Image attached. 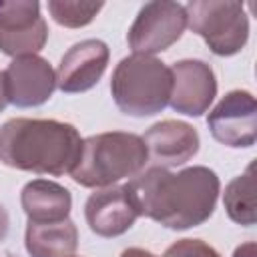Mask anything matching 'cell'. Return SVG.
<instances>
[{"label": "cell", "mask_w": 257, "mask_h": 257, "mask_svg": "<svg viewBox=\"0 0 257 257\" xmlns=\"http://www.w3.org/2000/svg\"><path fill=\"white\" fill-rule=\"evenodd\" d=\"M124 187L139 217H147L173 231H185L211 219L221 181L205 165H193L177 173L149 167Z\"/></svg>", "instance_id": "cell-1"}, {"label": "cell", "mask_w": 257, "mask_h": 257, "mask_svg": "<svg viewBox=\"0 0 257 257\" xmlns=\"http://www.w3.org/2000/svg\"><path fill=\"white\" fill-rule=\"evenodd\" d=\"M82 141L70 122L10 118L0 126V161L18 171L60 177L78 163Z\"/></svg>", "instance_id": "cell-2"}, {"label": "cell", "mask_w": 257, "mask_h": 257, "mask_svg": "<svg viewBox=\"0 0 257 257\" xmlns=\"http://www.w3.org/2000/svg\"><path fill=\"white\" fill-rule=\"evenodd\" d=\"M149 163L143 137L126 131H108L86 137L70 177L80 187L104 189L133 179Z\"/></svg>", "instance_id": "cell-3"}, {"label": "cell", "mask_w": 257, "mask_h": 257, "mask_svg": "<svg viewBox=\"0 0 257 257\" xmlns=\"http://www.w3.org/2000/svg\"><path fill=\"white\" fill-rule=\"evenodd\" d=\"M171 88V66L147 54L124 56L110 78V92L118 110L139 118L163 112L169 104Z\"/></svg>", "instance_id": "cell-4"}, {"label": "cell", "mask_w": 257, "mask_h": 257, "mask_svg": "<svg viewBox=\"0 0 257 257\" xmlns=\"http://www.w3.org/2000/svg\"><path fill=\"white\" fill-rule=\"evenodd\" d=\"M187 26L199 34L217 56L241 52L249 40L245 6L235 0H193L185 6Z\"/></svg>", "instance_id": "cell-5"}, {"label": "cell", "mask_w": 257, "mask_h": 257, "mask_svg": "<svg viewBox=\"0 0 257 257\" xmlns=\"http://www.w3.org/2000/svg\"><path fill=\"white\" fill-rule=\"evenodd\" d=\"M187 28V12L179 2L155 0L141 6L137 12L126 40L133 54L155 56L157 52L173 46Z\"/></svg>", "instance_id": "cell-6"}, {"label": "cell", "mask_w": 257, "mask_h": 257, "mask_svg": "<svg viewBox=\"0 0 257 257\" xmlns=\"http://www.w3.org/2000/svg\"><path fill=\"white\" fill-rule=\"evenodd\" d=\"M48 40V24L36 0L0 2V52L18 58L38 54Z\"/></svg>", "instance_id": "cell-7"}, {"label": "cell", "mask_w": 257, "mask_h": 257, "mask_svg": "<svg viewBox=\"0 0 257 257\" xmlns=\"http://www.w3.org/2000/svg\"><path fill=\"white\" fill-rule=\"evenodd\" d=\"M215 141L233 149L253 147L257 141V100L249 90L227 92L207 116Z\"/></svg>", "instance_id": "cell-8"}, {"label": "cell", "mask_w": 257, "mask_h": 257, "mask_svg": "<svg viewBox=\"0 0 257 257\" xmlns=\"http://www.w3.org/2000/svg\"><path fill=\"white\" fill-rule=\"evenodd\" d=\"M2 78L6 100L18 108L40 106L56 90V70L38 54L12 58Z\"/></svg>", "instance_id": "cell-9"}, {"label": "cell", "mask_w": 257, "mask_h": 257, "mask_svg": "<svg viewBox=\"0 0 257 257\" xmlns=\"http://www.w3.org/2000/svg\"><path fill=\"white\" fill-rule=\"evenodd\" d=\"M173 88L169 104L185 116H201L217 96V78L213 68L197 58H185L171 66Z\"/></svg>", "instance_id": "cell-10"}, {"label": "cell", "mask_w": 257, "mask_h": 257, "mask_svg": "<svg viewBox=\"0 0 257 257\" xmlns=\"http://www.w3.org/2000/svg\"><path fill=\"white\" fill-rule=\"evenodd\" d=\"M110 60L106 42L98 38H86L72 44L56 68V88L66 94L86 92L98 84Z\"/></svg>", "instance_id": "cell-11"}, {"label": "cell", "mask_w": 257, "mask_h": 257, "mask_svg": "<svg viewBox=\"0 0 257 257\" xmlns=\"http://www.w3.org/2000/svg\"><path fill=\"white\" fill-rule=\"evenodd\" d=\"M151 167H181L199 153V133L183 120L155 122L143 135Z\"/></svg>", "instance_id": "cell-12"}, {"label": "cell", "mask_w": 257, "mask_h": 257, "mask_svg": "<svg viewBox=\"0 0 257 257\" xmlns=\"http://www.w3.org/2000/svg\"><path fill=\"white\" fill-rule=\"evenodd\" d=\"M139 213L124 185H112L94 191L84 205V219L92 233L104 239L124 235L137 221Z\"/></svg>", "instance_id": "cell-13"}, {"label": "cell", "mask_w": 257, "mask_h": 257, "mask_svg": "<svg viewBox=\"0 0 257 257\" xmlns=\"http://www.w3.org/2000/svg\"><path fill=\"white\" fill-rule=\"evenodd\" d=\"M20 205L30 223H58L68 219L72 195L56 181L34 179L22 187Z\"/></svg>", "instance_id": "cell-14"}, {"label": "cell", "mask_w": 257, "mask_h": 257, "mask_svg": "<svg viewBox=\"0 0 257 257\" xmlns=\"http://www.w3.org/2000/svg\"><path fill=\"white\" fill-rule=\"evenodd\" d=\"M30 257H72L78 247V229L70 219L58 223H30L24 233Z\"/></svg>", "instance_id": "cell-15"}, {"label": "cell", "mask_w": 257, "mask_h": 257, "mask_svg": "<svg viewBox=\"0 0 257 257\" xmlns=\"http://www.w3.org/2000/svg\"><path fill=\"white\" fill-rule=\"evenodd\" d=\"M255 163H249L245 173L229 181L223 193V205L229 219L243 227H253L255 215Z\"/></svg>", "instance_id": "cell-16"}, {"label": "cell", "mask_w": 257, "mask_h": 257, "mask_svg": "<svg viewBox=\"0 0 257 257\" xmlns=\"http://www.w3.org/2000/svg\"><path fill=\"white\" fill-rule=\"evenodd\" d=\"M48 12L56 24L66 28H82L94 20L102 10V2H70V0H48Z\"/></svg>", "instance_id": "cell-17"}, {"label": "cell", "mask_w": 257, "mask_h": 257, "mask_svg": "<svg viewBox=\"0 0 257 257\" xmlns=\"http://www.w3.org/2000/svg\"><path fill=\"white\" fill-rule=\"evenodd\" d=\"M163 257H221L215 247L201 239H179L175 241Z\"/></svg>", "instance_id": "cell-18"}, {"label": "cell", "mask_w": 257, "mask_h": 257, "mask_svg": "<svg viewBox=\"0 0 257 257\" xmlns=\"http://www.w3.org/2000/svg\"><path fill=\"white\" fill-rule=\"evenodd\" d=\"M233 257H255V243L249 241V243H243L235 249Z\"/></svg>", "instance_id": "cell-19"}, {"label": "cell", "mask_w": 257, "mask_h": 257, "mask_svg": "<svg viewBox=\"0 0 257 257\" xmlns=\"http://www.w3.org/2000/svg\"><path fill=\"white\" fill-rule=\"evenodd\" d=\"M8 225H10V219H8V213L4 209V205L0 203V243L6 239L8 235Z\"/></svg>", "instance_id": "cell-20"}, {"label": "cell", "mask_w": 257, "mask_h": 257, "mask_svg": "<svg viewBox=\"0 0 257 257\" xmlns=\"http://www.w3.org/2000/svg\"><path fill=\"white\" fill-rule=\"evenodd\" d=\"M120 257H157V255H153L151 251L141 249V247H128L120 253Z\"/></svg>", "instance_id": "cell-21"}, {"label": "cell", "mask_w": 257, "mask_h": 257, "mask_svg": "<svg viewBox=\"0 0 257 257\" xmlns=\"http://www.w3.org/2000/svg\"><path fill=\"white\" fill-rule=\"evenodd\" d=\"M8 100H6V92H4V78H2V72H0V112L6 108Z\"/></svg>", "instance_id": "cell-22"}]
</instances>
